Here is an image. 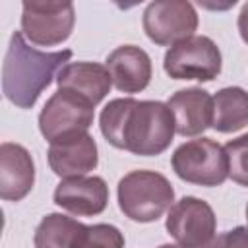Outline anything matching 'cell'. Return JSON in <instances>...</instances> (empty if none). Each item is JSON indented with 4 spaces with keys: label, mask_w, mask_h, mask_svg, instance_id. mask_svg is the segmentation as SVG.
I'll return each instance as SVG.
<instances>
[{
    "label": "cell",
    "mask_w": 248,
    "mask_h": 248,
    "mask_svg": "<svg viewBox=\"0 0 248 248\" xmlns=\"http://www.w3.org/2000/svg\"><path fill=\"white\" fill-rule=\"evenodd\" d=\"M167 105L174 116L176 134L182 138L202 136L213 124V97L202 87L178 89Z\"/></svg>",
    "instance_id": "obj_11"
},
{
    "label": "cell",
    "mask_w": 248,
    "mask_h": 248,
    "mask_svg": "<svg viewBox=\"0 0 248 248\" xmlns=\"http://www.w3.org/2000/svg\"><path fill=\"white\" fill-rule=\"evenodd\" d=\"M58 89L74 91L95 107L108 95L112 87V78L107 66L97 62H68L56 76Z\"/></svg>",
    "instance_id": "obj_15"
},
{
    "label": "cell",
    "mask_w": 248,
    "mask_h": 248,
    "mask_svg": "<svg viewBox=\"0 0 248 248\" xmlns=\"http://www.w3.org/2000/svg\"><path fill=\"white\" fill-rule=\"evenodd\" d=\"M46 157L50 170L60 178L85 176L99 163L97 143L87 132L52 141Z\"/></svg>",
    "instance_id": "obj_12"
},
{
    "label": "cell",
    "mask_w": 248,
    "mask_h": 248,
    "mask_svg": "<svg viewBox=\"0 0 248 248\" xmlns=\"http://www.w3.org/2000/svg\"><path fill=\"white\" fill-rule=\"evenodd\" d=\"M221 50L205 35H194L176 43L163 58V68L172 79L211 81L221 74Z\"/></svg>",
    "instance_id": "obj_6"
},
{
    "label": "cell",
    "mask_w": 248,
    "mask_h": 248,
    "mask_svg": "<svg viewBox=\"0 0 248 248\" xmlns=\"http://www.w3.org/2000/svg\"><path fill=\"white\" fill-rule=\"evenodd\" d=\"M225 153L229 159V178L248 188V134L227 141Z\"/></svg>",
    "instance_id": "obj_19"
},
{
    "label": "cell",
    "mask_w": 248,
    "mask_h": 248,
    "mask_svg": "<svg viewBox=\"0 0 248 248\" xmlns=\"http://www.w3.org/2000/svg\"><path fill=\"white\" fill-rule=\"evenodd\" d=\"M205 248H248V227H234L217 234Z\"/></svg>",
    "instance_id": "obj_20"
},
{
    "label": "cell",
    "mask_w": 248,
    "mask_h": 248,
    "mask_svg": "<svg viewBox=\"0 0 248 248\" xmlns=\"http://www.w3.org/2000/svg\"><path fill=\"white\" fill-rule=\"evenodd\" d=\"M72 58V50L43 52L33 48L21 31L12 33L2 64L4 97L17 108L35 107L41 93L56 79L58 72Z\"/></svg>",
    "instance_id": "obj_2"
},
{
    "label": "cell",
    "mask_w": 248,
    "mask_h": 248,
    "mask_svg": "<svg viewBox=\"0 0 248 248\" xmlns=\"http://www.w3.org/2000/svg\"><path fill=\"white\" fill-rule=\"evenodd\" d=\"M107 70L112 85L122 93H140L151 81V58L136 45H122L107 56Z\"/></svg>",
    "instance_id": "obj_14"
},
{
    "label": "cell",
    "mask_w": 248,
    "mask_h": 248,
    "mask_svg": "<svg viewBox=\"0 0 248 248\" xmlns=\"http://www.w3.org/2000/svg\"><path fill=\"white\" fill-rule=\"evenodd\" d=\"M165 227L184 248H205L217 236V217L211 205L194 196H184L172 203Z\"/></svg>",
    "instance_id": "obj_8"
},
{
    "label": "cell",
    "mask_w": 248,
    "mask_h": 248,
    "mask_svg": "<svg viewBox=\"0 0 248 248\" xmlns=\"http://www.w3.org/2000/svg\"><path fill=\"white\" fill-rule=\"evenodd\" d=\"M95 116V105L85 97L58 89L45 103L39 114V130L43 138L52 143L76 134H83L91 128Z\"/></svg>",
    "instance_id": "obj_5"
},
{
    "label": "cell",
    "mask_w": 248,
    "mask_h": 248,
    "mask_svg": "<svg viewBox=\"0 0 248 248\" xmlns=\"http://www.w3.org/2000/svg\"><path fill=\"white\" fill-rule=\"evenodd\" d=\"M35 184V163L31 153L12 141L0 145V198L6 202L23 200Z\"/></svg>",
    "instance_id": "obj_13"
},
{
    "label": "cell",
    "mask_w": 248,
    "mask_h": 248,
    "mask_svg": "<svg viewBox=\"0 0 248 248\" xmlns=\"http://www.w3.org/2000/svg\"><path fill=\"white\" fill-rule=\"evenodd\" d=\"M54 203L76 217H93L107 209L108 186L101 176L62 178L54 188Z\"/></svg>",
    "instance_id": "obj_10"
},
{
    "label": "cell",
    "mask_w": 248,
    "mask_h": 248,
    "mask_svg": "<svg viewBox=\"0 0 248 248\" xmlns=\"http://www.w3.org/2000/svg\"><path fill=\"white\" fill-rule=\"evenodd\" d=\"M99 128L112 147L140 157L161 155L176 134L174 116L167 103L134 97L108 101L101 110Z\"/></svg>",
    "instance_id": "obj_1"
},
{
    "label": "cell",
    "mask_w": 248,
    "mask_h": 248,
    "mask_svg": "<svg viewBox=\"0 0 248 248\" xmlns=\"http://www.w3.org/2000/svg\"><path fill=\"white\" fill-rule=\"evenodd\" d=\"M238 33H240L242 41L248 45V2L242 4V10L238 14Z\"/></svg>",
    "instance_id": "obj_21"
},
{
    "label": "cell",
    "mask_w": 248,
    "mask_h": 248,
    "mask_svg": "<svg viewBox=\"0 0 248 248\" xmlns=\"http://www.w3.org/2000/svg\"><path fill=\"white\" fill-rule=\"evenodd\" d=\"M174 174L196 186H221L229 178L225 147L211 138H198L178 145L170 157Z\"/></svg>",
    "instance_id": "obj_4"
},
{
    "label": "cell",
    "mask_w": 248,
    "mask_h": 248,
    "mask_svg": "<svg viewBox=\"0 0 248 248\" xmlns=\"http://www.w3.org/2000/svg\"><path fill=\"white\" fill-rule=\"evenodd\" d=\"M83 223L62 215L48 213L35 229V248H72Z\"/></svg>",
    "instance_id": "obj_17"
},
{
    "label": "cell",
    "mask_w": 248,
    "mask_h": 248,
    "mask_svg": "<svg viewBox=\"0 0 248 248\" xmlns=\"http://www.w3.org/2000/svg\"><path fill=\"white\" fill-rule=\"evenodd\" d=\"M159 248H184V246H180V244H161Z\"/></svg>",
    "instance_id": "obj_22"
},
{
    "label": "cell",
    "mask_w": 248,
    "mask_h": 248,
    "mask_svg": "<svg viewBox=\"0 0 248 248\" xmlns=\"http://www.w3.org/2000/svg\"><path fill=\"white\" fill-rule=\"evenodd\" d=\"M76 23L72 2H23L21 33L37 46H56L64 43Z\"/></svg>",
    "instance_id": "obj_7"
},
{
    "label": "cell",
    "mask_w": 248,
    "mask_h": 248,
    "mask_svg": "<svg viewBox=\"0 0 248 248\" xmlns=\"http://www.w3.org/2000/svg\"><path fill=\"white\" fill-rule=\"evenodd\" d=\"M246 223H248V203H246Z\"/></svg>",
    "instance_id": "obj_23"
},
{
    "label": "cell",
    "mask_w": 248,
    "mask_h": 248,
    "mask_svg": "<svg viewBox=\"0 0 248 248\" xmlns=\"http://www.w3.org/2000/svg\"><path fill=\"white\" fill-rule=\"evenodd\" d=\"M143 31L159 46H174L194 37L198 29L196 8L186 0H157L147 4L143 12Z\"/></svg>",
    "instance_id": "obj_9"
},
{
    "label": "cell",
    "mask_w": 248,
    "mask_h": 248,
    "mask_svg": "<svg viewBox=\"0 0 248 248\" xmlns=\"http://www.w3.org/2000/svg\"><path fill=\"white\" fill-rule=\"evenodd\" d=\"M72 248H124V234L108 223L83 225Z\"/></svg>",
    "instance_id": "obj_18"
},
{
    "label": "cell",
    "mask_w": 248,
    "mask_h": 248,
    "mask_svg": "<svg viewBox=\"0 0 248 248\" xmlns=\"http://www.w3.org/2000/svg\"><path fill=\"white\" fill-rule=\"evenodd\" d=\"M118 207L136 223H151L163 217L174 203V188L167 176L155 170H132L118 182Z\"/></svg>",
    "instance_id": "obj_3"
},
{
    "label": "cell",
    "mask_w": 248,
    "mask_h": 248,
    "mask_svg": "<svg viewBox=\"0 0 248 248\" xmlns=\"http://www.w3.org/2000/svg\"><path fill=\"white\" fill-rule=\"evenodd\" d=\"M248 124V91L242 87H223L213 95V124L221 134H232Z\"/></svg>",
    "instance_id": "obj_16"
}]
</instances>
